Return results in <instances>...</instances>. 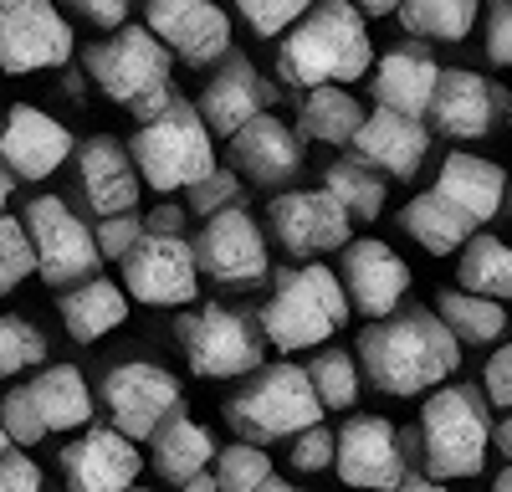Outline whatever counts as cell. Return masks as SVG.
Returning <instances> with one entry per match:
<instances>
[{
	"label": "cell",
	"mask_w": 512,
	"mask_h": 492,
	"mask_svg": "<svg viewBox=\"0 0 512 492\" xmlns=\"http://www.w3.org/2000/svg\"><path fill=\"white\" fill-rule=\"evenodd\" d=\"M226 421L241 441L262 446V441H282V436H297L323 421V405L308 385V369L297 364H262L251 369V380L241 395H231L226 405Z\"/></svg>",
	"instance_id": "5"
},
{
	"label": "cell",
	"mask_w": 512,
	"mask_h": 492,
	"mask_svg": "<svg viewBox=\"0 0 512 492\" xmlns=\"http://www.w3.org/2000/svg\"><path fill=\"white\" fill-rule=\"evenodd\" d=\"M359 364L379 395H425L451 380V369L461 364V344L436 313L410 308V313L374 318L364 328Z\"/></svg>",
	"instance_id": "1"
},
{
	"label": "cell",
	"mask_w": 512,
	"mask_h": 492,
	"mask_svg": "<svg viewBox=\"0 0 512 492\" xmlns=\"http://www.w3.org/2000/svg\"><path fill=\"white\" fill-rule=\"evenodd\" d=\"M436 195H446L456 211L472 216V226H482V221H492L502 211L507 175H502V164H492V159L451 149L446 164H441V175H436Z\"/></svg>",
	"instance_id": "26"
},
{
	"label": "cell",
	"mask_w": 512,
	"mask_h": 492,
	"mask_svg": "<svg viewBox=\"0 0 512 492\" xmlns=\"http://www.w3.org/2000/svg\"><path fill=\"white\" fill-rule=\"evenodd\" d=\"M400 226H405L431 257H451V252H461V246L472 241V231H477L472 216L456 211V205H451L446 195H436V190L415 195L405 211H400Z\"/></svg>",
	"instance_id": "29"
},
{
	"label": "cell",
	"mask_w": 512,
	"mask_h": 492,
	"mask_svg": "<svg viewBox=\"0 0 512 492\" xmlns=\"http://www.w3.org/2000/svg\"><path fill=\"white\" fill-rule=\"evenodd\" d=\"M88 77L113 98V103H128V108H144L149 98H164L169 93V47L154 41L149 26H123L113 31L108 41L88 47Z\"/></svg>",
	"instance_id": "8"
},
{
	"label": "cell",
	"mask_w": 512,
	"mask_h": 492,
	"mask_svg": "<svg viewBox=\"0 0 512 492\" xmlns=\"http://www.w3.org/2000/svg\"><path fill=\"white\" fill-rule=\"evenodd\" d=\"M487 441H492V421L482 410V395L466 385H436V395L420 410V446L431 477L436 482L477 477L487 467Z\"/></svg>",
	"instance_id": "6"
},
{
	"label": "cell",
	"mask_w": 512,
	"mask_h": 492,
	"mask_svg": "<svg viewBox=\"0 0 512 492\" xmlns=\"http://www.w3.org/2000/svg\"><path fill=\"white\" fill-rule=\"evenodd\" d=\"M323 190L344 205L349 221H374L384 211V180L374 175V164H364L359 154L354 159H333L323 170Z\"/></svg>",
	"instance_id": "34"
},
{
	"label": "cell",
	"mask_w": 512,
	"mask_h": 492,
	"mask_svg": "<svg viewBox=\"0 0 512 492\" xmlns=\"http://www.w3.org/2000/svg\"><path fill=\"white\" fill-rule=\"evenodd\" d=\"M6 205H11V170H0V216H6Z\"/></svg>",
	"instance_id": "54"
},
{
	"label": "cell",
	"mask_w": 512,
	"mask_h": 492,
	"mask_svg": "<svg viewBox=\"0 0 512 492\" xmlns=\"http://www.w3.org/2000/svg\"><path fill=\"white\" fill-rule=\"evenodd\" d=\"M487 57L497 67H512V0H497L487 16Z\"/></svg>",
	"instance_id": "45"
},
{
	"label": "cell",
	"mask_w": 512,
	"mask_h": 492,
	"mask_svg": "<svg viewBox=\"0 0 512 492\" xmlns=\"http://www.w3.org/2000/svg\"><path fill=\"white\" fill-rule=\"evenodd\" d=\"M344 298L349 308H359L364 318H390L400 308V298L410 293V267L400 262V252L390 241H354L344 246Z\"/></svg>",
	"instance_id": "20"
},
{
	"label": "cell",
	"mask_w": 512,
	"mask_h": 492,
	"mask_svg": "<svg viewBox=\"0 0 512 492\" xmlns=\"http://www.w3.org/2000/svg\"><path fill=\"white\" fill-rule=\"evenodd\" d=\"M195 267H205V277H216L221 287H251L267 277V241L241 205L205 216L200 236H195Z\"/></svg>",
	"instance_id": "14"
},
{
	"label": "cell",
	"mask_w": 512,
	"mask_h": 492,
	"mask_svg": "<svg viewBox=\"0 0 512 492\" xmlns=\"http://www.w3.org/2000/svg\"><path fill=\"white\" fill-rule=\"evenodd\" d=\"M103 405L113 416V431H123L128 441L139 436H154L169 416H180V380L159 364H144V359H128V364H113L103 375Z\"/></svg>",
	"instance_id": "12"
},
{
	"label": "cell",
	"mask_w": 512,
	"mask_h": 492,
	"mask_svg": "<svg viewBox=\"0 0 512 492\" xmlns=\"http://www.w3.org/2000/svg\"><path fill=\"white\" fill-rule=\"evenodd\" d=\"M354 11L369 16V21H379V16H395V11H400V0H354Z\"/></svg>",
	"instance_id": "49"
},
{
	"label": "cell",
	"mask_w": 512,
	"mask_h": 492,
	"mask_svg": "<svg viewBox=\"0 0 512 492\" xmlns=\"http://www.w3.org/2000/svg\"><path fill=\"white\" fill-rule=\"evenodd\" d=\"M123 318H128V293L118 282H108V277L77 282L72 293L62 298V323H67V334L77 344H98L103 334H113Z\"/></svg>",
	"instance_id": "28"
},
{
	"label": "cell",
	"mask_w": 512,
	"mask_h": 492,
	"mask_svg": "<svg viewBox=\"0 0 512 492\" xmlns=\"http://www.w3.org/2000/svg\"><path fill=\"white\" fill-rule=\"evenodd\" d=\"M507 108H512V103H507Z\"/></svg>",
	"instance_id": "57"
},
{
	"label": "cell",
	"mask_w": 512,
	"mask_h": 492,
	"mask_svg": "<svg viewBox=\"0 0 512 492\" xmlns=\"http://www.w3.org/2000/svg\"><path fill=\"white\" fill-rule=\"evenodd\" d=\"M497 88L472 72V67H451L436 77V93H431V123L446 134V139H487L492 129V113H497Z\"/></svg>",
	"instance_id": "23"
},
{
	"label": "cell",
	"mask_w": 512,
	"mask_h": 492,
	"mask_svg": "<svg viewBox=\"0 0 512 492\" xmlns=\"http://www.w3.org/2000/svg\"><path fill=\"white\" fill-rule=\"evenodd\" d=\"M482 390L492 395V405L512 410V344H502V349L482 364Z\"/></svg>",
	"instance_id": "44"
},
{
	"label": "cell",
	"mask_w": 512,
	"mask_h": 492,
	"mask_svg": "<svg viewBox=\"0 0 512 492\" xmlns=\"http://www.w3.org/2000/svg\"><path fill=\"white\" fill-rule=\"evenodd\" d=\"M67 154H72L67 123H57L52 113H41L31 103H16L6 113V129H0V164L11 170V180H47L67 164Z\"/></svg>",
	"instance_id": "18"
},
{
	"label": "cell",
	"mask_w": 512,
	"mask_h": 492,
	"mask_svg": "<svg viewBox=\"0 0 512 492\" xmlns=\"http://www.w3.org/2000/svg\"><path fill=\"white\" fill-rule=\"evenodd\" d=\"M354 149L364 164H379L384 175L395 180H415L425 154H431V129L420 118H405V113H390V108H374L359 134H354Z\"/></svg>",
	"instance_id": "21"
},
{
	"label": "cell",
	"mask_w": 512,
	"mask_h": 492,
	"mask_svg": "<svg viewBox=\"0 0 512 492\" xmlns=\"http://www.w3.org/2000/svg\"><path fill=\"white\" fill-rule=\"evenodd\" d=\"M88 421H93V390H88L77 364L41 369L31 385L11 390L6 405H0V426H6V436L21 441V446H36L52 431H77Z\"/></svg>",
	"instance_id": "7"
},
{
	"label": "cell",
	"mask_w": 512,
	"mask_h": 492,
	"mask_svg": "<svg viewBox=\"0 0 512 492\" xmlns=\"http://www.w3.org/2000/svg\"><path fill=\"white\" fill-rule=\"evenodd\" d=\"M149 441H154V446H149V451H154L149 462H154V472H159L164 482H190V477H195V472H205V467H210V457L221 451L216 441H210V431H205V426H195L190 416H169Z\"/></svg>",
	"instance_id": "30"
},
{
	"label": "cell",
	"mask_w": 512,
	"mask_h": 492,
	"mask_svg": "<svg viewBox=\"0 0 512 492\" xmlns=\"http://www.w3.org/2000/svg\"><path fill=\"white\" fill-rule=\"evenodd\" d=\"M190 205L200 211V221L216 216V211H226V205H236V175H231V170H210L205 180L190 185Z\"/></svg>",
	"instance_id": "43"
},
{
	"label": "cell",
	"mask_w": 512,
	"mask_h": 492,
	"mask_svg": "<svg viewBox=\"0 0 512 492\" xmlns=\"http://www.w3.org/2000/svg\"><path fill=\"white\" fill-rule=\"evenodd\" d=\"M72 6L88 16L93 26H118V21L128 16V6H134V0H72Z\"/></svg>",
	"instance_id": "47"
},
{
	"label": "cell",
	"mask_w": 512,
	"mask_h": 492,
	"mask_svg": "<svg viewBox=\"0 0 512 492\" xmlns=\"http://www.w3.org/2000/svg\"><path fill=\"white\" fill-rule=\"evenodd\" d=\"M267 216H272V236L292 257L338 252V246H349V231H354L349 211L328 190H287L267 205Z\"/></svg>",
	"instance_id": "16"
},
{
	"label": "cell",
	"mask_w": 512,
	"mask_h": 492,
	"mask_svg": "<svg viewBox=\"0 0 512 492\" xmlns=\"http://www.w3.org/2000/svg\"><path fill=\"white\" fill-rule=\"evenodd\" d=\"M436 77H441V67L425 52L395 47L390 57H379V67H374V98H379V108H390V113L420 118L425 108H431Z\"/></svg>",
	"instance_id": "27"
},
{
	"label": "cell",
	"mask_w": 512,
	"mask_h": 492,
	"mask_svg": "<svg viewBox=\"0 0 512 492\" xmlns=\"http://www.w3.org/2000/svg\"><path fill=\"white\" fill-rule=\"evenodd\" d=\"M128 159L144 185L154 190H190L216 170V149H210V129L190 103H169L164 113L144 118L134 139H128Z\"/></svg>",
	"instance_id": "4"
},
{
	"label": "cell",
	"mask_w": 512,
	"mask_h": 492,
	"mask_svg": "<svg viewBox=\"0 0 512 492\" xmlns=\"http://www.w3.org/2000/svg\"><path fill=\"white\" fill-rule=\"evenodd\" d=\"M287 457H292V467H297V472H323V467L333 462V431H328L323 421H318V426H308V431H297Z\"/></svg>",
	"instance_id": "41"
},
{
	"label": "cell",
	"mask_w": 512,
	"mask_h": 492,
	"mask_svg": "<svg viewBox=\"0 0 512 492\" xmlns=\"http://www.w3.org/2000/svg\"><path fill=\"white\" fill-rule=\"evenodd\" d=\"M267 98H272V88L262 82V72H256L246 57H236V62L221 67V77H210V82H205L200 118H205V129H210V134H226V139H231L241 123H251L256 113L267 108Z\"/></svg>",
	"instance_id": "25"
},
{
	"label": "cell",
	"mask_w": 512,
	"mask_h": 492,
	"mask_svg": "<svg viewBox=\"0 0 512 492\" xmlns=\"http://www.w3.org/2000/svg\"><path fill=\"white\" fill-rule=\"evenodd\" d=\"M344 318H349L344 282L328 267L308 262V267L277 277V293L262 308V339L277 344L282 354L318 349V344H328L333 328H344Z\"/></svg>",
	"instance_id": "3"
},
{
	"label": "cell",
	"mask_w": 512,
	"mask_h": 492,
	"mask_svg": "<svg viewBox=\"0 0 512 492\" xmlns=\"http://www.w3.org/2000/svg\"><path fill=\"white\" fill-rule=\"evenodd\" d=\"M0 492H41V467L21 451H6L0 457Z\"/></svg>",
	"instance_id": "46"
},
{
	"label": "cell",
	"mask_w": 512,
	"mask_h": 492,
	"mask_svg": "<svg viewBox=\"0 0 512 492\" xmlns=\"http://www.w3.org/2000/svg\"><path fill=\"white\" fill-rule=\"evenodd\" d=\"M492 492H512V467H507V472H502V477L492 482Z\"/></svg>",
	"instance_id": "55"
},
{
	"label": "cell",
	"mask_w": 512,
	"mask_h": 492,
	"mask_svg": "<svg viewBox=\"0 0 512 492\" xmlns=\"http://www.w3.org/2000/svg\"><path fill=\"white\" fill-rule=\"evenodd\" d=\"M256 492H303V487H292V482H282V477H267Z\"/></svg>",
	"instance_id": "53"
},
{
	"label": "cell",
	"mask_w": 512,
	"mask_h": 492,
	"mask_svg": "<svg viewBox=\"0 0 512 492\" xmlns=\"http://www.w3.org/2000/svg\"><path fill=\"white\" fill-rule=\"evenodd\" d=\"M26 236H31V252H36V272L47 277L52 287H72L82 277L98 272V241L93 231L82 226V216L72 211L67 200L57 195H36L21 216Z\"/></svg>",
	"instance_id": "10"
},
{
	"label": "cell",
	"mask_w": 512,
	"mask_h": 492,
	"mask_svg": "<svg viewBox=\"0 0 512 492\" xmlns=\"http://www.w3.org/2000/svg\"><path fill=\"white\" fill-rule=\"evenodd\" d=\"M31 272H36V252L26 226L16 216H0V293H16Z\"/></svg>",
	"instance_id": "39"
},
{
	"label": "cell",
	"mask_w": 512,
	"mask_h": 492,
	"mask_svg": "<svg viewBox=\"0 0 512 492\" xmlns=\"http://www.w3.org/2000/svg\"><path fill=\"white\" fill-rule=\"evenodd\" d=\"M497 451H502V457L512 462V416H507V421L497 426Z\"/></svg>",
	"instance_id": "52"
},
{
	"label": "cell",
	"mask_w": 512,
	"mask_h": 492,
	"mask_svg": "<svg viewBox=\"0 0 512 492\" xmlns=\"http://www.w3.org/2000/svg\"><path fill=\"white\" fill-rule=\"evenodd\" d=\"M144 472L139 446L123 431H82L62 446V477L67 492H128Z\"/></svg>",
	"instance_id": "19"
},
{
	"label": "cell",
	"mask_w": 512,
	"mask_h": 492,
	"mask_svg": "<svg viewBox=\"0 0 512 492\" xmlns=\"http://www.w3.org/2000/svg\"><path fill=\"white\" fill-rule=\"evenodd\" d=\"M72 57V26L52 0H0V67L41 72Z\"/></svg>",
	"instance_id": "13"
},
{
	"label": "cell",
	"mask_w": 512,
	"mask_h": 492,
	"mask_svg": "<svg viewBox=\"0 0 512 492\" xmlns=\"http://www.w3.org/2000/svg\"><path fill=\"white\" fill-rule=\"evenodd\" d=\"M267 477H272V462L262 446L236 441V446L216 451V492H256Z\"/></svg>",
	"instance_id": "38"
},
{
	"label": "cell",
	"mask_w": 512,
	"mask_h": 492,
	"mask_svg": "<svg viewBox=\"0 0 512 492\" xmlns=\"http://www.w3.org/2000/svg\"><path fill=\"white\" fill-rule=\"evenodd\" d=\"M333 467L349 487L369 492H395L405 482V446L400 431L384 416H354L333 436Z\"/></svg>",
	"instance_id": "15"
},
{
	"label": "cell",
	"mask_w": 512,
	"mask_h": 492,
	"mask_svg": "<svg viewBox=\"0 0 512 492\" xmlns=\"http://www.w3.org/2000/svg\"><path fill=\"white\" fill-rule=\"evenodd\" d=\"M400 26L425 41H461L477 26V0H400Z\"/></svg>",
	"instance_id": "35"
},
{
	"label": "cell",
	"mask_w": 512,
	"mask_h": 492,
	"mask_svg": "<svg viewBox=\"0 0 512 492\" xmlns=\"http://www.w3.org/2000/svg\"><path fill=\"white\" fill-rule=\"evenodd\" d=\"M77 185H82V195H88V205L98 216H128L139 205V170H134V159H128V149L108 134L82 144Z\"/></svg>",
	"instance_id": "24"
},
{
	"label": "cell",
	"mask_w": 512,
	"mask_h": 492,
	"mask_svg": "<svg viewBox=\"0 0 512 492\" xmlns=\"http://www.w3.org/2000/svg\"><path fill=\"white\" fill-rule=\"evenodd\" d=\"M231 164L256 185H282L303 170V139H297L282 118L256 113L251 123H241L231 134Z\"/></svg>",
	"instance_id": "22"
},
{
	"label": "cell",
	"mask_w": 512,
	"mask_h": 492,
	"mask_svg": "<svg viewBox=\"0 0 512 492\" xmlns=\"http://www.w3.org/2000/svg\"><path fill=\"white\" fill-rule=\"evenodd\" d=\"M456 277H461V293L512 303V246L497 241V236H472L461 246Z\"/></svg>",
	"instance_id": "31"
},
{
	"label": "cell",
	"mask_w": 512,
	"mask_h": 492,
	"mask_svg": "<svg viewBox=\"0 0 512 492\" xmlns=\"http://www.w3.org/2000/svg\"><path fill=\"white\" fill-rule=\"evenodd\" d=\"M297 123H303V134H308V139H318V144H354L359 123H364V108H359L344 88L323 82V88H308Z\"/></svg>",
	"instance_id": "33"
},
{
	"label": "cell",
	"mask_w": 512,
	"mask_h": 492,
	"mask_svg": "<svg viewBox=\"0 0 512 492\" xmlns=\"http://www.w3.org/2000/svg\"><path fill=\"white\" fill-rule=\"evenodd\" d=\"M47 359V339L41 328L21 313H0V380L6 375H21V369H36Z\"/></svg>",
	"instance_id": "37"
},
{
	"label": "cell",
	"mask_w": 512,
	"mask_h": 492,
	"mask_svg": "<svg viewBox=\"0 0 512 492\" xmlns=\"http://www.w3.org/2000/svg\"><path fill=\"white\" fill-rule=\"evenodd\" d=\"M308 385H313V395H318L323 410H349L359 400V364H354V354L323 349L308 364Z\"/></svg>",
	"instance_id": "36"
},
{
	"label": "cell",
	"mask_w": 512,
	"mask_h": 492,
	"mask_svg": "<svg viewBox=\"0 0 512 492\" xmlns=\"http://www.w3.org/2000/svg\"><path fill=\"white\" fill-rule=\"evenodd\" d=\"M123 293L149 308H185L200 293L195 246L180 231H144L123 257Z\"/></svg>",
	"instance_id": "9"
},
{
	"label": "cell",
	"mask_w": 512,
	"mask_h": 492,
	"mask_svg": "<svg viewBox=\"0 0 512 492\" xmlns=\"http://www.w3.org/2000/svg\"><path fill=\"white\" fill-rule=\"evenodd\" d=\"M185 492H216V472H195L190 482H180Z\"/></svg>",
	"instance_id": "51"
},
{
	"label": "cell",
	"mask_w": 512,
	"mask_h": 492,
	"mask_svg": "<svg viewBox=\"0 0 512 492\" xmlns=\"http://www.w3.org/2000/svg\"><path fill=\"white\" fill-rule=\"evenodd\" d=\"M180 205H159V211L149 216V231H180Z\"/></svg>",
	"instance_id": "48"
},
{
	"label": "cell",
	"mask_w": 512,
	"mask_h": 492,
	"mask_svg": "<svg viewBox=\"0 0 512 492\" xmlns=\"http://www.w3.org/2000/svg\"><path fill=\"white\" fill-rule=\"evenodd\" d=\"M241 16L251 31H262V36H277L287 26H297L308 11H313V0H236Z\"/></svg>",
	"instance_id": "40"
},
{
	"label": "cell",
	"mask_w": 512,
	"mask_h": 492,
	"mask_svg": "<svg viewBox=\"0 0 512 492\" xmlns=\"http://www.w3.org/2000/svg\"><path fill=\"white\" fill-rule=\"evenodd\" d=\"M144 236V221L128 211V216H103V226L93 231V241H98V257H113V262H123L128 257V246H134Z\"/></svg>",
	"instance_id": "42"
},
{
	"label": "cell",
	"mask_w": 512,
	"mask_h": 492,
	"mask_svg": "<svg viewBox=\"0 0 512 492\" xmlns=\"http://www.w3.org/2000/svg\"><path fill=\"white\" fill-rule=\"evenodd\" d=\"M180 349L200 380H231L262 369V334L231 308H200L175 323Z\"/></svg>",
	"instance_id": "11"
},
{
	"label": "cell",
	"mask_w": 512,
	"mask_h": 492,
	"mask_svg": "<svg viewBox=\"0 0 512 492\" xmlns=\"http://www.w3.org/2000/svg\"><path fill=\"white\" fill-rule=\"evenodd\" d=\"M436 318L451 328V339L456 344H497L502 334H507V313H502V303L497 298H477V293H446L436 298Z\"/></svg>",
	"instance_id": "32"
},
{
	"label": "cell",
	"mask_w": 512,
	"mask_h": 492,
	"mask_svg": "<svg viewBox=\"0 0 512 492\" xmlns=\"http://www.w3.org/2000/svg\"><path fill=\"white\" fill-rule=\"evenodd\" d=\"M149 31L190 67L216 62L231 47V21L216 0H149Z\"/></svg>",
	"instance_id": "17"
},
{
	"label": "cell",
	"mask_w": 512,
	"mask_h": 492,
	"mask_svg": "<svg viewBox=\"0 0 512 492\" xmlns=\"http://www.w3.org/2000/svg\"><path fill=\"white\" fill-rule=\"evenodd\" d=\"M395 492H446V482H436V477H405Z\"/></svg>",
	"instance_id": "50"
},
{
	"label": "cell",
	"mask_w": 512,
	"mask_h": 492,
	"mask_svg": "<svg viewBox=\"0 0 512 492\" xmlns=\"http://www.w3.org/2000/svg\"><path fill=\"white\" fill-rule=\"evenodd\" d=\"M6 451H11V436H6V426H0V457H6Z\"/></svg>",
	"instance_id": "56"
},
{
	"label": "cell",
	"mask_w": 512,
	"mask_h": 492,
	"mask_svg": "<svg viewBox=\"0 0 512 492\" xmlns=\"http://www.w3.org/2000/svg\"><path fill=\"white\" fill-rule=\"evenodd\" d=\"M374 62L369 26L354 0H313L277 52V77L287 88H323V82H354Z\"/></svg>",
	"instance_id": "2"
}]
</instances>
